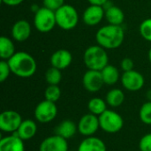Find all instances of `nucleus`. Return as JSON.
I'll return each instance as SVG.
<instances>
[{
  "instance_id": "473e14b6",
  "label": "nucleus",
  "mask_w": 151,
  "mask_h": 151,
  "mask_svg": "<svg viewBox=\"0 0 151 151\" xmlns=\"http://www.w3.org/2000/svg\"><path fill=\"white\" fill-rule=\"evenodd\" d=\"M3 4L9 5V6H16L20 4L24 0H1Z\"/></svg>"
},
{
  "instance_id": "f8f14e48",
  "label": "nucleus",
  "mask_w": 151,
  "mask_h": 151,
  "mask_svg": "<svg viewBox=\"0 0 151 151\" xmlns=\"http://www.w3.org/2000/svg\"><path fill=\"white\" fill-rule=\"evenodd\" d=\"M39 151H68L67 140L57 134L46 137L41 142Z\"/></svg>"
},
{
  "instance_id": "20e7f679",
  "label": "nucleus",
  "mask_w": 151,
  "mask_h": 151,
  "mask_svg": "<svg viewBox=\"0 0 151 151\" xmlns=\"http://www.w3.org/2000/svg\"><path fill=\"white\" fill-rule=\"evenodd\" d=\"M57 26L63 30H72L75 28L79 22L77 10L70 4H64L55 12Z\"/></svg>"
},
{
  "instance_id": "393cba45",
  "label": "nucleus",
  "mask_w": 151,
  "mask_h": 151,
  "mask_svg": "<svg viewBox=\"0 0 151 151\" xmlns=\"http://www.w3.org/2000/svg\"><path fill=\"white\" fill-rule=\"evenodd\" d=\"M45 80L49 85H58L62 80L61 70L51 66L45 73Z\"/></svg>"
},
{
  "instance_id": "9d476101",
  "label": "nucleus",
  "mask_w": 151,
  "mask_h": 151,
  "mask_svg": "<svg viewBox=\"0 0 151 151\" xmlns=\"http://www.w3.org/2000/svg\"><path fill=\"white\" fill-rule=\"evenodd\" d=\"M120 80H121L122 86L127 90L131 92H136L141 90L145 83L143 75L135 70L124 72Z\"/></svg>"
},
{
  "instance_id": "b1692460",
  "label": "nucleus",
  "mask_w": 151,
  "mask_h": 151,
  "mask_svg": "<svg viewBox=\"0 0 151 151\" xmlns=\"http://www.w3.org/2000/svg\"><path fill=\"white\" fill-rule=\"evenodd\" d=\"M107 105L108 104L105 100L100 97H94L89 100L88 104V109L90 113L99 117L107 110Z\"/></svg>"
},
{
  "instance_id": "f3484780",
  "label": "nucleus",
  "mask_w": 151,
  "mask_h": 151,
  "mask_svg": "<svg viewBox=\"0 0 151 151\" xmlns=\"http://www.w3.org/2000/svg\"><path fill=\"white\" fill-rule=\"evenodd\" d=\"M77 151H107V148L104 142L100 138L89 136L82 140Z\"/></svg>"
},
{
  "instance_id": "dca6fc26",
  "label": "nucleus",
  "mask_w": 151,
  "mask_h": 151,
  "mask_svg": "<svg viewBox=\"0 0 151 151\" xmlns=\"http://www.w3.org/2000/svg\"><path fill=\"white\" fill-rule=\"evenodd\" d=\"M0 151H25L24 141L15 134L0 140Z\"/></svg>"
},
{
  "instance_id": "bb28decb",
  "label": "nucleus",
  "mask_w": 151,
  "mask_h": 151,
  "mask_svg": "<svg viewBox=\"0 0 151 151\" xmlns=\"http://www.w3.org/2000/svg\"><path fill=\"white\" fill-rule=\"evenodd\" d=\"M139 117L141 121L145 125H151V102L144 103L139 111Z\"/></svg>"
},
{
  "instance_id": "423d86ee",
  "label": "nucleus",
  "mask_w": 151,
  "mask_h": 151,
  "mask_svg": "<svg viewBox=\"0 0 151 151\" xmlns=\"http://www.w3.org/2000/svg\"><path fill=\"white\" fill-rule=\"evenodd\" d=\"M99 123L100 128L104 132L108 134H116L123 128L124 119L118 112L107 109L99 116Z\"/></svg>"
},
{
  "instance_id": "412c9836",
  "label": "nucleus",
  "mask_w": 151,
  "mask_h": 151,
  "mask_svg": "<svg viewBox=\"0 0 151 151\" xmlns=\"http://www.w3.org/2000/svg\"><path fill=\"white\" fill-rule=\"evenodd\" d=\"M101 73H102L104 84L109 85V86H112L116 84L120 79V73H119V69L116 66L111 65H106L101 71Z\"/></svg>"
},
{
  "instance_id": "4be33fe9",
  "label": "nucleus",
  "mask_w": 151,
  "mask_h": 151,
  "mask_svg": "<svg viewBox=\"0 0 151 151\" xmlns=\"http://www.w3.org/2000/svg\"><path fill=\"white\" fill-rule=\"evenodd\" d=\"M15 51V45L13 42L6 37L1 36L0 38V58L2 60H9L14 54Z\"/></svg>"
},
{
  "instance_id": "c9c22d12",
  "label": "nucleus",
  "mask_w": 151,
  "mask_h": 151,
  "mask_svg": "<svg viewBox=\"0 0 151 151\" xmlns=\"http://www.w3.org/2000/svg\"><path fill=\"white\" fill-rule=\"evenodd\" d=\"M149 59H150V61L151 63V48L150 50H149Z\"/></svg>"
},
{
  "instance_id": "6e6552de",
  "label": "nucleus",
  "mask_w": 151,
  "mask_h": 151,
  "mask_svg": "<svg viewBox=\"0 0 151 151\" xmlns=\"http://www.w3.org/2000/svg\"><path fill=\"white\" fill-rule=\"evenodd\" d=\"M22 121V117L19 112L12 110L4 111L0 114V129L4 133L14 134Z\"/></svg>"
},
{
  "instance_id": "c756f323",
  "label": "nucleus",
  "mask_w": 151,
  "mask_h": 151,
  "mask_svg": "<svg viewBox=\"0 0 151 151\" xmlns=\"http://www.w3.org/2000/svg\"><path fill=\"white\" fill-rule=\"evenodd\" d=\"M43 7H46L53 12H56L65 4V0H43Z\"/></svg>"
},
{
  "instance_id": "2eb2a0df",
  "label": "nucleus",
  "mask_w": 151,
  "mask_h": 151,
  "mask_svg": "<svg viewBox=\"0 0 151 151\" xmlns=\"http://www.w3.org/2000/svg\"><path fill=\"white\" fill-rule=\"evenodd\" d=\"M73 61L72 53L64 49H60L55 51L50 57V64L51 66L56 67L59 70H64L67 68Z\"/></svg>"
},
{
  "instance_id": "ddd939ff",
  "label": "nucleus",
  "mask_w": 151,
  "mask_h": 151,
  "mask_svg": "<svg viewBox=\"0 0 151 151\" xmlns=\"http://www.w3.org/2000/svg\"><path fill=\"white\" fill-rule=\"evenodd\" d=\"M104 17H105V10L101 5L90 4L82 14L83 22L88 26L98 25Z\"/></svg>"
},
{
  "instance_id": "c85d7f7f",
  "label": "nucleus",
  "mask_w": 151,
  "mask_h": 151,
  "mask_svg": "<svg viewBox=\"0 0 151 151\" xmlns=\"http://www.w3.org/2000/svg\"><path fill=\"white\" fill-rule=\"evenodd\" d=\"M11 73H12V71L8 64V61L1 59L0 61V81L1 82L5 81Z\"/></svg>"
},
{
  "instance_id": "9b49d317",
  "label": "nucleus",
  "mask_w": 151,
  "mask_h": 151,
  "mask_svg": "<svg viewBox=\"0 0 151 151\" xmlns=\"http://www.w3.org/2000/svg\"><path fill=\"white\" fill-rule=\"evenodd\" d=\"M82 84L84 88L90 92H98L104 85L101 71L88 70L82 77Z\"/></svg>"
},
{
  "instance_id": "aec40b11",
  "label": "nucleus",
  "mask_w": 151,
  "mask_h": 151,
  "mask_svg": "<svg viewBox=\"0 0 151 151\" xmlns=\"http://www.w3.org/2000/svg\"><path fill=\"white\" fill-rule=\"evenodd\" d=\"M105 19L111 25L121 26L125 19V14L119 7L111 5L105 10Z\"/></svg>"
},
{
  "instance_id": "1a4fd4ad",
  "label": "nucleus",
  "mask_w": 151,
  "mask_h": 151,
  "mask_svg": "<svg viewBox=\"0 0 151 151\" xmlns=\"http://www.w3.org/2000/svg\"><path fill=\"white\" fill-rule=\"evenodd\" d=\"M99 128V117L90 112L83 115L78 123V132L85 137L94 136Z\"/></svg>"
},
{
  "instance_id": "7ed1b4c3",
  "label": "nucleus",
  "mask_w": 151,
  "mask_h": 151,
  "mask_svg": "<svg viewBox=\"0 0 151 151\" xmlns=\"http://www.w3.org/2000/svg\"><path fill=\"white\" fill-rule=\"evenodd\" d=\"M83 60L88 70L102 71L109 65V57L106 50L98 44L89 46L85 50Z\"/></svg>"
},
{
  "instance_id": "e433bc0d",
  "label": "nucleus",
  "mask_w": 151,
  "mask_h": 151,
  "mask_svg": "<svg viewBox=\"0 0 151 151\" xmlns=\"http://www.w3.org/2000/svg\"><path fill=\"white\" fill-rule=\"evenodd\" d=\"M68 151H76V150H68Z\"/></svg>"
},
{
  "instance_id": "2f4dec72",
  "label": "nucleus",
  "mask_w": 151,
  "mask_h": 151,
  "mask_svg": "<svg viewBox=\"0 0 151 151\" xmlns=\"http://www.w3.org/2000/svg\"><path fill=\"white\" fill-rule=\"evenodd\" d=\"M120 65H121V69L123 70V72H129V71L134 70V63L129 58H125L121 61Z\"/></svg>"
},
{
  "instance_id": "f03ea898",
  "label": "nucleus",
  "mask_w": 151,
  "mask_h": 151,
  "mask_svg": "<svg viewBox=\"0 0 151 151\" xmlns=\"http://www.w3.org/2000/svg\"><path fill=\"white\" fill-rule=\"evenodd\" d=\"M8 61L12 73L19 78H29L33 76L37 69L35 59L27 52H16Z\"/></svg>"
},
{
  "instance_id": "a211bd4d",
  "label": "nucleus",
  "mask_w": 151,
  "mask_h": 151,
  "mask_svg": "<svg viewBox=\"0 0 151 151\" xmlns=\"http://www.w3.org/2000/svg\"><path fill=\"white\" fill-rule=\"evenodd\" d=\"M78 131V125L73 121L65 119L61 121L55 128V134L59 135L66 140L73 138Z\"/></svg>"
},
{
  "instance_id": "4468645a",
  "label": "nucleus",
  "mask_w": 151,
  "mask_h": 151,
  "mask_svg": "<svg viewBox=\"0 0 151 151\" xmlns=\"http://www.w3.org/2000/svg\"><path fill=\"white\" fill-rule=\"evenodd\" d=\"M31 26L26 19H19L16 21L12 27V37L17 42H25L31 35Z\"/></svg>"
},
{
  "instance_id": "f257e3e1",
  "label": "nucleus",
  "mask_w": 151,
  "mask_h": 151,
  "mask_svg": "<svg viewBox=\"0 0 151 151\" xmlns=\"http://www.w3.org/2000/svg\"><path fill=\"white\" fill-rule=\"evenodd\" d=\"M125 32L121 26L111 25L99 28L96 34V40L98 45L105 50H114L119 48L124 42Z\"/></svg>"
},
{
  "instance_id": "72a5a7b5",
  "label": "nucleus",
  "mask_w": 151,
  "mask_h": 151,
  "mask_svg": "<svg viewBox=\"0 0 151 151\" xmlns=\"http://www.w3.org/2000/svg\"><path fill=\"white\" fill-rule=\"evenodd\" d=\"M88 3H89L90 4L101 5V6H103V5H104V4H106V2H107L108 0H88Z\"/></svg>"
},
{
  "instance_id": "5701e85b",
  "label": "nucleus",
  "mask_w": 151,
  "mask_h": 151,
  "mask_svg": "<svg viewBox=\"0 0 151 151\" xmlns=\"http://www.w3.org/2000/svg\"><path fill=\"white\" fill-rule=\"evenodd\" d=\"M105 101L112 108L119 107L125 101V94L119 88H112L106 94Z\"/></svg>"
},
{
  "instance_id": "f704fd0d",
  "label": "nucleus",
  "mask_w": 151,
  "mask_h": 151,
  "mask_svg": "<svg viewBox=\"0 0 151 151\" xmlns=\"http://www.w3.org/2000/svg\"><path fill=\"white\" fill-rule=\"evenodd\" d=\"M146 97L148 99V101H150L151 102V89L147 91V94H146Z\"/></svg>"
},
{
  "instance_id": "0eeeda50",
  "label": "nucleus",
  "mask_w": 151,
  "mask_h": 151,
  "mask_svg": "<svg viewBox=\"0 0 151 151\" xmlns=\"http://www.w3.org/2000/svg\"><path fill=\"white\" fill-rule=\"evenodd\" d=\"M34 115L35 119L40 123L46 124L51 122L58 115V107L56 103L46 99L40 102L35 109Z\"/></svg>"
},
{
  "instance_id": "cd10ccee",
  "label": "nucleus",
  "mask_w": 151,
  "mask_h": 151,
  "mask_svg": "<svg viewBox=\"0 0 151 151\" xmlns=\"http://www.w3.org/2000/svg\"><path fill=\"white\" fill-rule=\"evenodd\" d=\"M140 34L147 41L151 42V18L144 19L140 25Z\"/></svg>"
},
{
  "instance_id": "6ab92c4d",
  "label": "nucleus",
  "mask_w": 151,
  "mask_h": 151,
  "mask_svg": "<svg viewBox=\"0 0 151 151\" xmlns=\"http://www.w3.org/2000/svg\"><path fill=\"white\" fill-rule=\"evenodd\" d=\"M36 132H37L36 123L32 119H26L22 121L17 132H15L14 134L23 141H27L32 139L36 134Z\"/></svg>"
},
{
  "instance_id": "a878e982",
  "label": "nucleus",
  "mask_w": 151,
  "mask_h": 151,
  "mask_svg": "<svg viewBox=\"0 0 151 151\" xmlns=\"http://www.w3.org/2000/svg\"><path fill=\"white\" fill-rule=\"evenodd\" d=\"M45 99L53 103H57L61 96V90L58 85H49L45 89Z\"/></svg>"
},
{
  "instance_id": "7c9ffc66",
  "label": "nucleus",
  "mask_w": 151,
  "mask_h": 151,
  "mask_svg": "<svg viewBox=\"0 0 151 151\" xmlns=\"http://www.w3.org/2000/svg\"><path fill=\"white\" fill-rule=\"evenodd\" d=\"M139 149L141 151H151V133L142 137L139 142Z\"/></svg>"
},
{
  "instance_id": "39448f33",
  "label": "nucleus",
  "mask_w": 151,
  "mask_h": 151,
  "mask_svg": "<svg viewBox=\"0 0 151 151\" xmlns=\"http://www.w3.org/2000/svg\"><path fill=\"white\" fill-rule=\"evenodd\" d=\"M34 25L37 31L41 33H48L51 31L57 25L55 12L46 8H39L34 17Z\"/></svg>"
}]
</instances>
